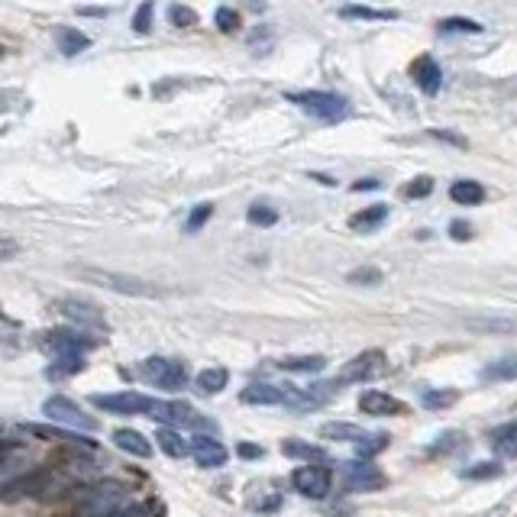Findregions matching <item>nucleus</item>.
Instances as JSON below:
<instances>
[{"label": "nucleus", "mask_w": 517, "mask_h": 517, "mask_svg": "<svg viewBox=\"0 0 517 517\" xmlns=\"http://www.w3.org/2000/svg\"><path fill=\"white\" fill-rule=\"evenodd\" d=\"M75 14H81V16H104V10H100V7H78Z\"/></svg>", "instance_id": "obj_49"}, {"label": "nucleus", "mask_w": 517, "mask_h": 517, "mask_svg": "<svg viewBox=\"0 0 517 517\" xmlns=\"http://www.w3.org/2000/svg\"><path fill=\"white\" fill-rule=\"evenodd\" d=\"M336 388H340V382H314L307 385V388H288V401H284V408H291V411H314V408H320V404H326L330 398L336 395Z\"/></svg>", "instance_id": "obj_11"}, {"label": "nucleus", "mask_w": 517, "mask_h": 517, "mask_svg": "<svg viewBox=\"0 0 517 517\" xmlns=\"http://www.w3.org/2000/svg\"><path fill=\"white\" fill-rule=\"evenodd\" d=\"M284 98L320 123H340L349 114V100L336 91H288Z\"/></svg>", "instance_id": "obj_2"}, {"label": "nucleus", "mask_w": 517, "mask_h": 517, "mask_svg": "<svg viewBox=\"0 0 517 517\" xmlns=\"http://www.w3.org/2000/svg\"><path fill=\"white\" fill-rule=\"evenodd\" d=\"M450 198L462 207H472V204H482L485 201V188L472 178H460V181L450 184Z\"/></svg>", "instance_id": "obj_22"}, {"label": "nucleus", "mask_w": 517, "mask_h": 517, "mask_svg": "<svg viewBox=\"0 0 517 517\" xmlns=\"http://www.w3.org/2000/svg\"><path fill=\"white\" fill-rule=\"evenodd\" d=\"M482 23L469 20V16H447V20L439 23V33H469V36H479L482 33Z\"/></svg>", "instance_id": "obj_35"}, {"label": "nucleus", "mask_w": 517, "mask_h": 517, "mask_svg": "<svg viewBox=\"0 0 517 517\" xmlns=\"http://www.w3.org/2000/svg\"><path fill=\"white\" fill-rule=\"evenodd\" d=\"M152 14H156V4L152 0H146L140 10L133 14V33H140V36H146L152 29Z\"/></svg>", "instance_id": "obj_40"}, {"label": "nucleus", "mask_w": 517, "mask_h": 517, "mask_svg": "<svg viewBox=\"0 0 517 517\" xmlns=\"http://www.w3.org/2000/svg\"><path fill=\"white\" fill-rule=\"evenodd\" d=\"M156 439H159V447H162V453L171 456V460H181V456L191 453V443H188L178 430H171V427H159Z\"/></svg>", "instance_id": "obj_23"}, {"label": "nucleus", "mask_w": 517, "mask_h": 517, "mask_svg": "<svg viewBox=\"0 0 517 517\" xmlns=\"http://www.w3.org/2000/svg\"><path fill=\"white\" fill-rule=\"evenodd\" d=\"M291 485L305 498H326L330 495V485H334V475L324 466H301L291 472Z\"/></svg>", "instance_id": "obj_12"}, {"label": "nucleus", "mask_w": 517, "mask_h": 517, "mask_svg": "<svg viewBox=\"0 0 517 517\" xmlns=\"http://www.w3.org/2000/svg\"><path fill=\"white\" fill-rule=\"evenodd\" d=\"M26 433H33V437H43V439H58V443H75V447H88V450L98 447V443H94L91 437H85V433H71V430H62V427L26 424Z\"/></svg>", "instance_id": "obj_19"}, {"label": "nucleus", "mask_w": 517, "mask_h": 517, "mask_svg": "<svg viewBox=\"0 0 517 517\" xmlns=\"http://www.w3.org/2000/svg\"><path fill=\"white\" fill-rule=\"evenodd\" d=\"M127 501H129V489L123 482H91L75 491V514L107 517Z\"/></svg>", "instance_id": "obj_1"}, {"label": "nucleus", "mask_w": 517, "mask_h": 517, "mask_svg": "<svg viewBox=\"0 0 517 517\" xmlns=\"http://www.w3.org/2000/svg\"><path fill=\"white\" fill-rule=\"evenodd\" d=\"M311 178H317L320 184H334V178H330V175H317V171H311Z\"/></svg>", "instance_id": "obj_50"}, {"label": "nucleus", "mask_w": 517, "mask_h": 517, "mask_svg": "<svg viewBox=\"0 0 517 517\" xmlns=\"http://www.w3.org/2000/svg\"><path fill=\"white\" fill-rule=\"evenodd\" d=\"M349 282L353 284H378L382 282V272L378 269H356V272H349Z\"/></svg>", "instance_id": "obj_44"}, {"label": "nucleus", "mask_w": 517, "mask_h": 517, "mask_svg": "<svg viewBox=\"0 0 517 517\" xmlns=\"http://www.w3.org/2000/svg\"><path fill=\"white\" fill-rule=\"evenodd\" d=\"M282 453L291 456V460H305L311 462V466H317V462H326V453L320 447H311V443H301V439H284L282 443Z\"/></svg>", "instance_id": "obj_25"}, {"label": "nucleus", "mask_w": 517, "mask_h": 517, "mask_svg": "<svg viewBox=\"0 0 517 517\" xmlns=\"http://www.w3.org/2000/svg\"><path fill=\"white\" fill-rule=\"evenodd\" d=\"M56 307L65 320H71V324L78 326V330H85V334H107V330H110L104 311H100L98 305H91V301L62 298V301H56Z\"/></svg>", "instance_id": "obj_6"}, {"label": "nucleus", "mask_w": 517, "mask_h": 517, "mask_svg": "<svg viewBox=\"0 0 517 517\" xmlns=\"http://www.w3.org/2000/svg\"><path fill=\"white\" fill-rule=\"evenodd\" d=\"M420 401L430 411H443V408H450L456 401V388H424L420 391Z\"/></svg>", "instance_id": "obj_34"}, {"label": "nucleus", "mask_w": 517, "mask_h": 517, "mask_svg": "<svg viewBox=\"0 0 517 517\" xmlns=\"http://www.w3.org/2000/svg\"><path fill=\"white\" fill-rule=\"evenodd\" d=\"M58 52H65V56H78V52H85L88 46H91V39H88L85 33H78V29L71 26H62L58 29Z\"/></svg>", "instance_id": "obj_29"}, {"label": "nucleus", "mask_w": 517, "mask_h": 517, "mask_svg": "<svg viewBox=\"0 0 517 517\" xmlns=\"http://www.w3.org/2000/svg\"><path fill=\"white\" fill-rule=\"evenodd\" d=\"M282 372H320L326 366L324 356H288V359L275 362Z\"/></svg>", "instance_id": "obj_31"}, {"label": "nucleus", "mask_w": 517, "mask_h": 517, "mask_svg": "<svg viewBox=\"0 0 517 517\" xmlns=\"http://www.w3.org/2000/svg\"><path fill=\"white\" fill-rule=\"evenodd\" d=\"M213 20H217L220 33H236V29H240V14H236V10H230V7H217Z\"/></svg>", "instance_id": "obj_43"}, {"label": "nucleus", "mask_w": 517, "mask_h": 517, "mask_svg": "<svg viewBox=\"0 0 517 517\" xmlns=\"http://www.w3.org/2000/svg\"><path fill=\"white\" fill-rule=\"evenodd\" d=\"M482 382H517V359H498L479 372Z\"/></svg>", "instance_id": "obj_28"}, {"label": "nucleus", "mask_w": 517, "mask_h": 517, "mask_svg": "<svg viewBox=\"0 0 517 517\" xmlns=\"http://www.w3.org/2000/svg\"><path fill=\"white\" fill-rule=\"evenodd\" d=\"M136 376L142 382H150L152 388L162 391H181L188 385V366L178 359H165V356H150L146 362H140Z\"/></svg>", "instance_id": "obj_3"}, {"label": "nucleus", "mask_w": 517, "mask_h": 517, "mask_svg": "<svg viewBox=\"0 0 517 517\" xmlns=\"http://www.w3.org/2000/svg\"><path fill=\"white\" fill-rule=\"evenodd\" d=\"M43 346L49 349L56 359H62V356L91 353V349H98V340L88 336L85 330H49V334L43 336Z\"/></svg>", "instance_id": "obj_9"}, {"label": "nucleus", "mask_w": 517, "mask_h": 517, "mask_svg": "<svg viewBox=\"0 0 517 517\" xmlns=\"http://www.w3.org/2000/svg\"><path fill=\"white\" fill-rule=\"evenodd\" d=\"M240 401L243 404H284V401H288V388H284V385L259 382V385H249V388H243Z\"/></svg>", "instance_id": "obj_18"}, {"label": "nucleus", "mask_w": 517, "mask_h": 517, "mask_svg": "<svg viewBox=\"0 0 517 517\" xmlns=\"http://www.w3.org/2000/svg\"><path fill=\"white\" fill-rule=\"evenodd\" d=\"M411 78L424 94H437L439 88H443V68H439L437 58L420 56V58H414V65H411Z\"/></svg>", "instance_id": "obj_17"}, {"label": "nucleus", "mask_w": 517, "mask_h": 517, "mask_svg": "<svg viewBox=\"0 0 517 517\" xmlns=\"http://www.w3.org/2000/svg\"><path fill=\"white\" fill-rule=\"evenodd\" d=\"M75 275H81L85 282L100 284L107 291H120V295H129V298H159V288L146 284L142 278L133 275H120V272H107V269H75Z\"/></svg>", "instance_id": "obj_5"}, {"label": "nucleus", "mask_w": 517, "mask_h": 517, "mask_svg": "<svg viewBox=\"0 0 517 517\" xmlns=\"http://www.w3.org/2000/svg\"><path fill=\"white\" fill-rule=\"evenodd\" d=\"M378 368H382V353H378V349H366V353H359L353 362H349L346 368H343L336 382H340V385L368 382V378H376V376H378Z\"/></svg>", "instance_id": "obj_15"}, {"label": "nucleus", "mask_w": 517, "mask_h": 517, "mask_svg": "<svg viewBox=\"0 0 517 517\" xmlns=\"http://www.w3.org/2000/svg\"><path fill=\"white\" fill-rule=\"evenodd\" d=\"M376 188H382V181H378V178H362V181L353 184V191H376Z\"/></svg>", "instance_id": "obj_48"}, {"label": "nucleus", "mask_w": 517, "mask_h": 517, "mask_svg": "<svg viewBox=\"0 0 517 517\" xmlns=\"http://www.w3.org/2000/svg\"><path fill=\"white\" fill-rule=\"evenodd\" d=\"M227 382H230V372L227 368H204L198 376V391L201 395H217V391H223L227 388Z\"/></svg>", "instance_id": "obj_30"}, {"label": "nucleus", "mask_w": 517, "mask_h": 517, "mask_svg": "<svg viewBox=\"0 0 517 517\" xmlns=\"http://www.w3.org/2000/svg\"><path fill=\"white\" fill-rule=\"evenodd\" d=\"M466 447V437H462V433H443V437L437 439V443H433L430 450H427V453L430 456H443V453H456V450H462Z\"/></svg>", "instance_id": "obj_37"}, {"label": "nucleus", "mask_w": 517, "mask_h": 517, "mask_svg": "<svg viewBox=\"0 0 517 517\" xmlns=\"http://www.w3.org/2000/svg\"><path fill=\"white\" fill-rule=\"evenodd\" d=\"M191 456H194V462H198L201 469H220V466H227V447H223L220 439L204 437V433L191 439Z\"/></svg>", "instance_id": "obj_16"}, {"label": "nucleus", "mask_w": 517, "mask_h": 517, "mask_svg": "<svg viewBox=\"0 0 517 517\" xmlns=\"http://www.w3.org/2000/svg\"><path fill=\"white\" fill-rule=\"evenodd\" d=\"M343 482H346L349 491H372V489H382L385 485V475L378 466L366 460H356L343 466Z\"/></svg>", "instance_id": "obj_13"}, {"label": "nucleus", "mask_w": 517, "mask_h": 517, "mask_svg": "<svg viewBox=\"0 0 517 517\" xmlns=\"http://www.w3.org/2000/svg\"><path fill=\"white\" fill-rule=\"evenodd\" d=\"M498 475H501L498 462H475V466L462 469V479H472V482H489V479H498Z\"/></svg>", "instance_id": "obj_36"}, {"label": "nucleus", "mask_w": 517, "mask_h": 517, "mask_svg": "<svg viewBox=\"0 0 517 517\" xmlns=\"http://www.w3.org/2000/svg\"><path fill=\"white\" fill-rule=\"evenodd\" d=\"M433 136H437V140H443V142H453V146H462V150H466V146H469V142L462 140V136L447 133V129H433Z\"/></svg>", "instance_id": "obj_47"}, {"label": "nucleus", "mask_w": 517, "mask_h": 517, "mask_svg": "<svg viewBox=\"0 0 517 517\" xmlns=\"http://www.w3.org/2000/svg\"><path fill=\"white\" fill-rule=\"evenodd\" d=\"M388 439H391L388 433H366V437L356 443V456L368 462V456H378L385 447H388Z\"/></svg>", "instance_id": "obj_33"}, {"label": "nucleus", "mask_w": 517, "mask_h": 517, "mask_svg": "<svg viewBox=\"0 0 517 517\" xmlns=\"http://www.w3.org/2000/svg\"><path fill=\"white\" fill-rule=\"evenodd\" d=\"M26 462H33V443L16 433H4L0 430V479L4 475H14L20 469H26Z\"/></svg>", "instance_id": "obj_10"}, {"label": "nucleus", "mask_w": 517, "mask_h": 517, "mask_svg": "<svg viewBox=\"0 0 517 517\" xmlns=\"http://www.w3.org/2000/svg\"><path fill=\"white\" fill-rule=\"evenodd\" d=\"M94 408L110 414H120V418H129V414H150L156 411V398L142 395V391H114V395H94L91 398Z\"/></svg>", "instance_id": "obj_7"}, {"label": "nucleus", "mask_w": 517, "mask_h": 517, "mask_svg": "<svg viewBox=\"0 0 517 517\" xmlns=\"http://www.w3.org/2000/svg\"><path fill=\"white\" fill-rule=\"evenodd\" d=\"M169 20L175 23L178 29L198 26V14H194L191 7H184V4H171V7H169Z\"/></svg>", "instance_id": "obj_39"}, {"label": "nucleus", "mask_w": 517, "mask_h": 517, "mask_svg": "<svg viewBox=\"0 0 517 517\" xmlns=\"http://www.w3.org/2000/svg\"><path fill=\"white\" fill-rule=\"evenodd\" d=\"M213 217V204H198L191 213H188V223H184V233H198L207 220Z\"/></svg>", "instance_id": "obj_41"}, {"label": "nucleus", "mask_w": 517, "mask_h": 517, "mask_svg": "<svg viewBox=\"0 0 517 517\" xmlns=\"http://www.w3.org/2000/svg\"><path fill=\"white\" fill-rule=\"evenodd\" d=\"M43 414H46L49 420H56V424H62V427H75V430H88V433L98 430V420L88 418V414L81 411L78 404L71 401V398H65V395L46 398Z\"/></svg>", "instance_id": "obj_8"}, {"label": "nucleus", "mask_w": 517, "mask_h": 517, "mask_svg": "<svg viewBox=\"0 0 517 517\" xmlns=\"http://www.w3.org/2000/svg\"><path fill=\"white\" fill-rule=\"evenodd\" d=\"M491 447L501 456H517V420H508L491 430Z\"/></svg>", "instance_id": "obj_26"}, {"label": "nucleus", "mask_w": 517, "mask_h": 517, "mask_svg": "<svg viewBox=\"0 0 517 517\" xmlns=\"http://www.w3.org/2000/svg\"><path fill=\"white\" fill-rule=\"evenodd\" d=\"M359 411L368 414V418H401V414H408V404L398 401L395 395H388V391H362L359 398Z\"/></svg>", "instance_id": "obj_14"}, {"label": "nucleus", "mask_w": 517, "mask_h": 517, "mask_svg": "<svg viewBox=\"0 0 517 517\" xmlns=\"http://www.w3.org/2000/svg\"><path fill=\"white\" fill-rule=\"evenodd\" d=\"M236 453H240V460H263L265 450L255 447V443H240V447H236Z\"/></svg>", "instance_id": "obj_45"}, {"label": "nucleus", "mask_w": 517, "mask_h": 517, "mask_svg": "<svg viewBox=\"0 0 517 517\" xmlns=\"http://www.w3.org/2000/svg\"><path fill=\"white\" fill-rule=\"evenodd\" d=\"M85 356H62V359H56L49 368H46V378H52V382H58V378H71L78 376V372H85Z\"/></svg>", "instance_id": "obj_27"}, {"label": "nucleus", "mask_w": 517, "mask_h": 517, "mask_svg": "<svg viewBox=\"0 0 517 517\" xmlns=\"http://www.w3.org/2000/svg\"><path fill=\"white\" fill-rule=\"evenodd\" d=\"M320 437L324 439H336V443H359L362 437H366V430H362L359 424H340V420H334V424H324L320 427Z\"/></svg>", "instance_id": "obj_24"}, {"label": "nucleus", "mask_w": 517, "mask_h": 517, "mask_svg": "<svg viewBox=\"0 0 517 517\" xmlns=\"http://www.w3.org/2000/svg\"><path fill=\"white\" fill-rule=\"evenodd\" d=\"M114 443L123 450V453L136 456V460H150L152 456V443L142 437L140 430H127V427H123V430H114Z\"/></svg>", "instance_id": "obj_20"}, {"label": "nucleus", "mask_w": 517, "mask_h": 517, "mask_svg": "<svg viewBox=\"0 0 517 517\" xmlns=\"http://www.w3.org/2000/svg\"><path fill=\"white\" fill-rule=\"evenodd\" d=\"M433 191V178L430 175H420V178H414L411 184H404L401 188V194L404 198H411V201H418V198H427V194Z\"/></svg>", "instance_id": "obj_42"}, {"label": "nucleus", "mask_w": 517, "mask_h": 517, "mask_svg": "<svg viewBox=\"0 0 517 517\" xmlns=\"http://www.w3.org/2000/svg\"><path fill=\"white\" fill-rule=\"evenodd\" d=\"M340 16L343 20H398V10H372V7L353 4V7H343Z\"/></svg>", "instance_id": "obj_32"}, {"label": "nucleus", "mask_w": 517, "mask_h": 517, "mask_svg": "<svg viewBox=\"0 0 517 517\" xmlns=\"http://www.w3.org/2000/svg\"><path fill=\"white\" fill-rule=\"evenodd\" d=\"M385 220H388V204H368L366 211L349 217V227H353L356 233H372V230L382 227Z\"/></svg>", "instance_id": "obj_21"}, {"label": "nucleus", "mask_w": 517, "mask_h": 517, "mask_svg": "<svg viewBox=\"0 0 517 517\" xmlns=\"http://www.w3.org/2000/svg\"><path fill=\"white\" fill-rule=\"evenodd\" d=\"M58 482V469H36V472H23L16 479H7L0 485V498L4 501H16V498H29V495H49L56 491Z\"/></svg>", "instance_id": "obj_4"}, {"label": "nucleus", "mask_w": 517, "mask_h": 517, "mask_svg": "<svg viewBox=\"0 0 517 517\" xmlns=\"http://www.w3.org/2000/svg\"><path fill=\"white\" fill-rule=\"evenodd\" d=\"M450 236H453V240H469L472 227H469L466 220H453V223H450Z\"/></svg>", "instance_id": "obj_46"}, {"label": "nucleus", "mask_w": 517, "mask_h": 517, "mask_svg": "<svg viewBox=\"0 0 517 517\" xmlns=\"http://www.w3.org/2000/svg\"><path fill=\"white\" fill-rule=\"evenodd\" d=\"M246 217H249V223H253V227H275L278 211H275V207H269V204H253Z\"/></svg>", "instance_id": "obj_38"}]
</instances>
